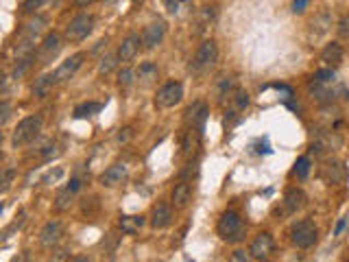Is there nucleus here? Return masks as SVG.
Wrapping results in <instances>:
<instances>
[{
	"instance_id": "obj_1",
	"label": "nucleus",
	"mask_w": 349,
	"mask_h": 262,
	"mask_svg": "<svg viewBox=\"0 0 349 262\" xmlns=\"http://www.w3.org/2000/svg\"><path fill=\"white\" fill-rule=\"evenodd\" d=\"M216 230H218V236L227 242H240L244 238V223L240 218V214L234 210H227L220 214Z\"/></svg>"
},
{
	"instance_id": "obj_2",
	"label": "nucleus",
	"mask_w": 349,
	"mask_h": 262,
	"mask_svg": "<svg viewBox=\"0 0 349 262\" xmlns=\"http://www.w3.org/2000/svg\"><path fill=\"white\" fill-rule=\"evenodd\" d=\"M42 124H44L42 116H28V118H24V120H20V124H18L16 131H14V136H11V144L22 146V144L33 142L40 136Z\"/></svg>"
},
{
	"instance_id": "obj_3",
	"label": "nucleus",
	"mask_w": 349,
	"mask_h": 262,
	"mask_svg": "<svg viewBox=\"0 0 349 262\" xmlns=\"http://www.w3.org/2000/svg\"><path fill=\"white\" fill-rule=\"evenodd\" d=\"M216 59H218L216 42L206 40L196 48V55H194V59H192V70H194V72H206V70H210L216 64Z\"/></svg>"
},
{
	"instance_id": "obj_4",
	"label": "nucleus",
	"mask_w": 349,
	"mask_h": 262,
	"mask_svg": "<svg viewBox=\"0 0 349 262\" xmlns=\"http://www.w3.org/2000/svg\"><path fill=\"white\" fill-rule=\"evenodd\" d=\"M92 28H94V18L90 14H81V16H76V18L70 20V24L66 26L64 38L68 42H81L92 33Z\"/></svg>"
},
{
	"instance_id": "obj_5",
	"label": "nucleus",
	"mask_w": 349,
	"mask_h": 262,
	"mask_svg": "<svg viewBox=\"0 0 349 262\" xmlns=\"http://www.w3.org/2000/svg\"><path fill=\"white\" fill-rule=\"evenodd\" d=\"M182 98H184V86L179 81H168L155 94V105L168 110V107H174L182 103Z\"/></svg>"
},
{
	"instance_id": "obj_6",
	"label": "nucleus",
	"mask_w": 349,
	"mask_h": 262,
	"mask_svg": "<svg viewBox=\"0 0 349 262\" xmlns=\"http://www.w3.org/2000/svg\"><path fill=\"white\" fill-rule=\"evenodd\" d=\"M316 225L312 221H299L297 225L292 228V242L297 245L299 249H308L316 242Z\"/></svg>"
},
{
	"instance_id": "obj_7",
	"label": "nucleus",
	"mask_w": 349,
	"mask_h": 262,
	"mask_svg": "<svg viewBox=\"0 0 349 262\" xmlns=\"http://www.w3.org/2000/svg\"><path fill=\"white\" fill-rule=\"evenodd\" d=\"M59 50H62V38L57 33H48L44 42L40 44V52H38L40 64H50L59 55Z\"/></svg>"
},
{
	"instance_id": "obj_8",
	"label": "nucleus",
	"mask_w": 349,
	"mask_h": 262,
	"mask_svg": "<svg viewBox=\"0 0 349 262\" xmlns=\"http://www.w3.org/2000/svg\"><path fill=\"white\" fill-rule=\"evenodd\" d=\"M208 114H210L208 105L203 103V100H196V103H192L188 110H186V122H188L194 131H201L203 124L208 120Z\"/></svg>"
},
{
	"instance_id": "obj_9",
	"label": "nucleus",
	"mask_w": 349,
	"mask_h": 262,
	"mask_svg": "<svg viewBox=\"0 0 349 262\" xmlns=\"http://www.w3.org/2000/svg\"><path fill=\"white\" fill-rule=\"evenodd\" d=\"M64 236V223L59 221H48L40 232V245L42 247H55Z\"/></svg>"
},
{
	"instance_id": "obj_10",
	"label": "nucleus",
	"mask_w": 349,
	"mask_h": 262,
	"mask_svg": "<svg viewBox=\"0 0 349 262\" xmlns=\"http://www.w3.org/2000/svg\"><path fill=\"white\" fill-rule=\"evenodd\" d=\"M83 59H86V55H83V52H79V55H72L70 59H66V62L55 70V79H57V83H66L68 79H72V76L76 74V70L81 68Z\"/></svg>"
},
{
	"instance_id": "obj_11",
	"label": "nucleus",
	"mask_w": 349,
	"mask_h": 262,
	"mask_svg": "<svg viewBox=\"0 0 349 262\" xmlns=\"http://www.w3.org/2000/svg\"><path fill=\"white\" fill-rule=\"evenodd\" d=\"M270 252H273V236L270 234H258L249 247V256L256 260H264Z\"/></svg>"
},
{
	"instance_id": "obj_12",
	"label": "nucleus",
	"mask_w": 349,
	"mask_h": 262,
	"mask_svg": "<svg viewBox=\"0 0 349 262\" xmlns=\"http://www.w3.org/2000/svg\"><path fill=\"white\" fill-rule=\"evenodd\" d=\"M164 33H166V24L162 20L158 22H151L146 28H144L142 33V44L146 46V48H155V46L160 44L162 40H164Z\"/></svg>"
},
{
	"instance_id": "obj_13",
	"label": "nucleus",
	"mask_w": 349,
	"mask_h": 262,
	"mask_svg": "<svg viewBox=\"0 0 349 262\" xmlns=\"http://www.w3.org/2000/svg\"><path fill=\"white\" fill-rule=\"evenodd\" d=\"M140 50V35L138 33H131L127 38L122 40V44L118 46V59L120 62H131V59L136 57V52Z\"/></svg>"
},
{
	"instance_id": "obj_14",
	"label": "nucleus",
	"mask_w": 349,
	"mask_h": 262,
	"mask_svg": "<svg viewBox=\"0 0 349 262\" xmlns=\"http://www.w3.org/2000/svg\"><path fill=\"white\" fill-rule=\"evenodd\" d=\"M127 177V166L124 164H114L110 166L103 175H100V184L107 188H114V186H118V184H122V180Z\"/></svg>"
},
{
	"instance_id": "obj_15",
	"label": "nucleus",
	"mask_w": 349,
	"mask_h": 262,
	"mask_svg": "<svg viewBox=\"0 0 349 262\" xmlns=\"http://www.w3.org/2000/svg\"><path fill=\"white\" fill-rule=\"evenodd\" d=\"M321 175H323V180H326L328 184H342L347 180V170H345V166H342L340 162H328L326 166H323Z\"/></svg>"
},
{
	"instance_id": "obj_16",
	"label": "nucleus",
	"mask_w": 349,
	"mask_h": 262,
	"mask_svg": "<svg viewBox=\"0 0 349 262\" xmlns=\"http://www.w3.org/2000/svg\"><path fill=\"white\" fill-rule=\"evenodd\" d=\"M306 201H308V196L304 194V190L299 188H288L286 194H284V206H286V212H297L302 210V208L306 206Z\"/></svg>"
},
{
	"instance_id": "obj_17",
	"label": "nucleus",
	"mask_w": 349,
	"mask_h": 262,
	"mask_svg": "<svg viewBox=\"0 0 349 262\" xmlns=\"http://www.w3.org/2000/svg\"><path fill=\"white\" fill-rule=\"evenodd\" d=\"M340 146V140L336 138L334 134H318V138L312 142V151L316 156H323L326 151H334V148Z\"/></svg>"
},
{
	"instance_id": "obj_18",
	"label": "nucleus",
	"mask_w": 349,
	"mask_h": 262,
	"mask_svg": "<svg viewBox=\"0 0 349 262\" xmlns=\"http://www.w3.org/2000/svg\"><path fill=\"white\" fill-rule=\"evenodd\" d=\"M172 221V212H170V208H168L166 204H160V206H155L153 208V214H151V225L155 230H164L168 228Z\"/></svg>"
},
{
	"instance_id": "obj_19",
	"label": "nucleus",
	"mask_w": 349,
	"mask_h": 262,
	"mask_svg": "<svg viewBox=\"0 0 349 262\" xmlns=\"http://www.w3.org/2000/svg\"><path fill=\"white\" fill-rule=\"evenodd\" d=\"M55 86H57L55 72L42 74V76H38V79H35V83H33V94H35V96H40V98H44V96H48V92H50Z\"/></svg>"
},
{
	"instance_id": "obj_20",
	"label": "nucleus",
	"mask_w": 349,
	"mask_h": 262,
	"mask_svg": "<svg viewBox=\"0 0 349 262\" xmlns=\"http://www.w3.org/2000/svg\"><path fill=\"white\" fill-rule=\"evenodd\" d=\"M342 55H345V52H342V46L338 44V42H330L326 48L321 50V59L328 66H338L342 62Z\"/></svg>"
},
{
	"instance_id": "obj_21",
	"label": "nucleus",
	"mask_w": 349,
	"mask_h": 262,
	"mask_svg": "<svg viewBox=\"0 0 349 262\" xmlns=\"http://www.w3.org/2000/svg\"><path fill=\"white\" fill-rule=\"evenodd\" d=\"M190 194H192L190 184H177L174 190H172V204H174V208H186V206H188Z\"/></svg>"
},
{
	"instance_id": "obj_22",
	"label": "nucleus",
	"mask_w": 349,
	"mask_h": 262,
	"mask_svg": "<svg viewBox=\"0 0 349 262\" xmlns=\"http://www.w3.org/2000/svg\"><path fill=\"white\" fill-rule=\"evenodd\" d=\"M144 225V218L142 216H120V230L122 234H136L140 232Z\"/></svg>"
},
{
	"instance_id": "obj_23",
	"label": "nucleus",
	"mask_w": 349,
	"mask_h": 262,
	"mask_svg": "<svg viewBox=\"0 0 349 262\" xmlns=\"http://www.w3.org/2000/svg\"><path fill=\"white\" fill-rule=\"evenodd\" d=\"M138 76L144 86H151V83L158 79V66L151 64V62H144L140 64V70H138Z\"/></svg>"
},
{
	"instance_id": "obj_24",
	"label": "nucleus",
	"mask_w": 349,
	"mask_h": 262,
	"mask_svg": "<svg viewBox=\"0 0 349 262\" xmlns=\"http://www.w3.org/2000/svg\"><path fill=\"white\" fill-rule=\"evenodd\" d=\"M72 196H74V192H72V190L66 186V188H62L57 192V196H55V212H66L68 210V208L72 206Z\"/></svg>"
},
{
	"instance_id": "obj_25",
	"label": "nucleus",
	"mask_w": 349,
	"mask_h": 262,
	"mask_svg": "<svg viewBox=\"0 0 349 262\" xmlns=\"http://www.w3.org/2000/svg\"><path fill=\"white\" fill-rule=\"evenodd\" d=\"M103 110V105L96 103V100H88V103H81L74 107V118H90L94 114H98V112Z\"/></svg>"
},
{
	"instance_id": "obj_26",
	"label": "nucleus",
	"mask_w": 349,
	"mask_h": 262,
	"mask_svg": "<svg viewBox=\"0 0 349 262\" xmlns=\"http://www.w3.org/2000/svg\"><path fill=\"white\" fill-rule=\"evenodd\" d=\"M246 105H249V94L244 90H234L232 96V112H244Z\"/></svg>"
},
{
	"instance_id": "obj_27",
	"label": "nucleus",
	"mask_w": 349,
	"mask_h": 262,
	"mask_svg": "<svg viewBox=\"0 0 349 262\" xmlns=\"http://www.w3.org/2000/svg\"><path fill=\"white\" fill-rule=\"evenodd\" d=\"M44 26H46V18H35L33 22H28L26 24V31H24V38H28V40H35L38 35L44 31Z\"/></svg>"
},
{
	"instance_id": "obj_28",
	"label": "nucleus",
	"mask_w": 349,
	"mask_h": 262,
	"mask_svg": "<svg viewBox=\"0 0 349 262\" xmlns=\"http://www.w3.org/2000/svg\"><path fill=\"white\" fill-rule=\"evenodd\" d=\"M198 148V131H188L186 134V138H184V153L186 156H190V153H194Z\"/></svg>"
},
{
	"instance_id": "obj_29",
	"label": "nucleus",
	"mask_w": 349,
	"mask_h": 262,
	"mask_svg": "<svg viewBox=\"0 0 349 262\" xmlns=\"http://www.w3.org/2000/svg\"><path fill=\"white\" fill-rule=\"evenodd\" d=\"M312 79H314V83H321V86H332V83L336 81V74H334L332 68H323V70H318Z\"/></svg>"
},
{
	"instance_id": "obj_30",
	"label": "nucleus",
	"mask_w": 349,
	"mask_h": 262,
	"mask_svg": "<svg viewBox=\"0 0 349 262\" xmlns=\"http://www.w3.org/2000/svg\"><path fill=\"white\" fill-rule=\"evenodd\" d=\"M116 62H118V55H105L103 59H100V64H98V74L107 76L114 68H116Z\"/></svg>"
},
{
	"instance_id": "obj_31",
	"label": "nucleus",
	"mask_w": 349,
	"mask_h": 262,
	"mask_svg": "<svg viewBox=\"0 0 349 262\" xmlns=\"http://www.w3.org/2000/svg\"><path fill=\"white\" fill-rule=\"evenodd\" d=\"M314 26H316V35H323L330 26H332V18H330L328 14H321L318 18L312 20V28H314Z\"/></svg>"
},
{
	"instance_id": "obj_32",
	"label": "nucleus",
	"mask_w": 349,
	"mask_h": 262,
	"mask_svg": "<svg viewBox=\"0 0 349 262\" xmlns=\"http://www.w3.org/2000/svg\"><path fill=\"white\" fill-rule=\"evenodd\" d=\"M310 158H299L297 164H294V175L299 177V180H306V177L310 175Z\"/></svg>"
},
{
	"instance_id": "obj_33",
	"label": "nucleus",
	"mask_w": 349,
	"mask_h": 262,
	"mask_svg": "<svg viewBox=\"0 0 349 262\" xmlns=\"http://www.w3.org/2000/svg\"><path fill=\"white\" fill-rule=\"evenodd\" d=\"M134 81H136V72L131 68H122L118 72V86L120 88H131V86H134Z\"/></svg>"
},
{
	"instance_id": "obj_34",
	"label": "nucleus",
	"mask_w": 349,
	"mask_h": 262,
	"mask_svg": "<svg viewBox=\"0 0 349 262\" xmlns=\"http://www.w3.org/2000/svg\"><path fill=\"white\" fill-rule=\"evenodd\" d=\"M214 16H216L214 7H203L201 11H198V28L210 26V22L214 20Z\"/></svg>"
},
{
	"instance_id": "obj_35",
	"label": "nucleus",
	"mask_w": 349,
	"mask_h": 262,
	"mask_svg": "<svg viewBox=\"0 0 349 262\" xmlns=\"http://www.w3.org/2000/svg\"><path fill=\"white\" fill-rule=\"evenodd\" d=\"M234 92V79L232 76H222V79L218 81V96H230V94Z\"/></svg>"
},
{
	"instance_id": "obj_36",
	"label": "nucleus",
	"mask_w": 349,
	"mask_h": 262,
	"mask_svg": "<svg viewBox=\"0 0 349 262\" xmlns=\"http://www.w3.org/2000/svg\"><path fill=\"white\" fill-rule=\"evenodd\" d=\"M46 0H24L22 4V11L24 14H33V11H38L40 7H44Z\"/></svg>"
},
{
	"instance_id": "obj_37",
	"label": "nucleus",
	"mask_w": 349,
	"mask_h": 262,
	"mask_svg": "<svg viewBox=\"0 0 349 262\" xmlns=\"http://www.w3.org/2000/svg\"><path fill=\"white\" fill-rule=\"evenodd\" d=\"M184 2H188V0H164V7H166V11L168 14H179V9H182V4Z\"/></svg>"
},
{
	"instance_id": "obj_38",
	"label": "nucleus",
	"mask_w": 349,
	"mask_h": 262,
	"mask_svg": "<svg viewBox=\"0 0 349 262\" xmlns=\"http://www.w3.org/2000/svg\"><path fill=\"white\" fill-rule=\"evenodd\" d=\"M28 66H31V57H28V59H20V66H16V70H14V76H16V79H20V76L26 72Z\"/></svg>"
},
{
	"instance_id": "obj_39",
	"label": "nucleus",
	"mask_w": 349,
	"mask_h": 262,
	"mask_svg": "<svg viewBox=\"0 0 349 262\" xmlns=\"http://www.w3.org/2000/svg\"><path fill=\"white\" fill-rule=\"evenodd\" d=\"M55 148H57L55 142H46V146H44V160H46V162L57 156V151H55Z\"/></svg>"
},
{
	"instance_id": "obj_40",
	"label": "nucleus",
	"mask_w": 349,
	"mask_h": 262,
	"mask_svg": "<svg viewBox=\"0 0 349 262\" xmlns=\"http://www.w3.org/2000/svg\"><path fill=\"white\" fill-rule=\"evenodd\" d=\"M14 175H16V170H14V168H7V170H4V177H2V192H4V190H9L11 180H14Z\"/></svg>"
},
{
	"instance_id": "obj_41",
	"label": "nucleus",
	"mask_w": 349,
	"mask_h": 262,
	"mask_svg": "<svg viewBox=\"0 0 349 262\" xmlns=\"http://www.w3.org/2000/svg\"><path fill=\"white\" fill-rule=\"evenodd\" d=\"M230 262H249V254H244L242 249H238V252H234V254H232Z\"/></svg>"
},
{
	"instance_id": "obj_42",
	"label": "nucleus",
	"mask_w": 349,
	"mask_h": 262,
	"mask_svg": "<svg viewBox=\"0 0 349 262\" xmlns=\"http://www.w3.org/2000/svg\"><path fill=\"white\" fill-rule=\"evenodd\" d=\"M0 114H2L0 116V124H4L9 120V103L7 100H2V105H0Z\"/></svg>"
},
{
	"instance_id": "obj_43",
	"label": "nucleus",
	"mask_w": 349,
	"mask_h": 262,
	"mask_svg": "<svg viewBox=\"0 0 349 262\" xmlns=\"http://www.w3.org/2000/svg\"><path fill=\"white\" fill-rule=\"evenodd\" d=\"M64 175V170L62 168H55V172H48V175L44 177V184H50V182H55V180H59V177H62Z\"/></svg>"
},
{
	"instance_id": "obj_44",
	"label": "nucleus",
	"mask_w": 349,
	"mask_h": 262,
	"mask_svg": "<svg viewBox=\"0 0 349 262\" xmlns=\"http://www.w3.org/2000/svg\"><path fill=\"white\" fill-rule=\"evenodd\" d=\"M338 31H340V35H345V38H349V16H345V18H342V20H340Z\"/></svg>"
},
{
	"instance_id": "obj_45",
	"label": "nucleus",
	"mask_w": 349,
	"mask_h": 262,
	"mask_svg": "<svg viewBox=\"0 0 349 262\" xmlns=\"http://www.w3.org/2000/svg\"><path fill=\"white\" fill-rule=\"evenodd\" d=\"M306 4H308V0H294V2H292V11H294V14H302V11L306 9Z\"/></svg>"
},
{
	"instance_id": "obj_46",
	"label": "nucleus",
	"mask_w": 349,
	"mask_h": 262,
	"mask_svg": "<svg viewBox=\"0 0 349 262\" xmlns=\"http://www.w3.org/2000/svg\"><path fill=\"white\" fill-rule=\"evenodd\" d=\"M129 138H131V129H129V127L120 129V134H118V142H127Z\"/></svg>"
},
{
	"instance_id": "obj_47",
	"label": "nucleus",
	"mask_w": 349,
	"mask_h": 262,
	"mask_svg": "<svg viewBox=\"0 0 349 262\" xmlns=\"http://www.w3.org/2000/svg\"><path fill=\"white\" fill-rule=\"evenodd\" d=\"M14 262H33V258L28 254H20L18 258H14Z\"/></svg>"
},
{
	"instance_id": "obj_48",
	"label": "nucleus",
	"mask_w": 349,
	"mask_h": 262,
	"mask_svg": "<svg viewBox=\"0 0 349 262\" xmlns=\"http://www.w3.org/2000/svg\"><path fill=\"white\" fill-rule=\"evenodd\" d=\"M68 262H90V258H86V256H74V258H70Z\"/></svg>"
},
{
	"instance_id": "obj_49",
	"label": "nucleus",
	"mask_w": 349,
	"mask_h": 262,
	"mask_svg": "<svg viewBox=\"0 0 349 262\" xmlns=\"http://www.w3.org/2000/svg\"><path fill=\"white\" fill-rule=\"evenodd\" d=\"M342 228H345V221H338V225H336V234H338V232H340Z\"/></svg>"
},
{
	"instance_id": "obj_50",
	"label": "nucleus",
	"mask_w": 349,
	"mask_h": 262,
	"mask_svg": "<svg viewBox=\"0 0 349 262\" xmlns=\"http://www.w3.org/2000/svg\"><path fill=\"white\" fill-rule=\"evenodd\" d=\"M92 0H76V4H90Z\"/></svg>"
},
{
	"instance_id": "obj_51",
	"label": "nucleus",
	"mask_w": 349,
	"mask_h": 262,
	"mask_svg": "<svg viewBox=\"0 0 349 262\" xmlns=\"http://www.w3.org/2000/svg\"><path fill=\"white\" fill-rule=\"evenodd\" d=\"M131 2H134V4H142L144 0H131Z\"/></svg>"
}]
</instances>
